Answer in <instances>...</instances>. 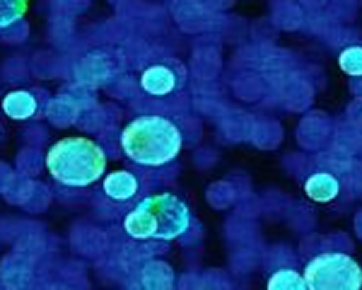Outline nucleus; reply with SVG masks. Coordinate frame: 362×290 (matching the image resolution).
<instances>
[{
	"label": "nucleus",
	"mask_w": 362,
	"mask_h": 290,
	"mask_svg": "<svg viewBox=\"0 0 362 290\" xmlns=\"http://www.w3.org/2000/svg\"><path fill=\"white\" fill-rule=\"evenodd\" d=\"M3 112L15 121H25L37 112V100H34L32 92L27 90H15L10 95H5L3 100Z\"/></svg>",
	"instance_id": "obj_8"
},
{
	"label": "nucleus",
	"mask_w": 362,
	"mask_h": 290,
	"mask_svg": "<svg viewBox=\"0 0 362 290\" xmlns=\"http://www.w3.org/2000/svg\"><path fill=\"white\" fill-rule=\"evenodd\" d=\"M309 290H358L362 288V269L348 254L326 252L305 266Z\"/></svg>",
	"instance_id": "obj_4"
},
{
	"label": "nucleus",
	"mask_w": 362,
	"mask_h": 290,
	"mask_svg": "<svg viewBox=\"0 0 362 290\" xmlns=\"http://www.w3.org/2000/svg\"><path fill=\"white\" fill-rule=\"evenodd\" d=\"M46 170L66 187H90L107 172V155L85 136H66L51 145Z\"/></svg>",
	"instance_id": "obj_3"
},
{
	"label": "nucleus",
	"mask_w": 362,
	"mask_h": 290,
	"mask_svg": "<svg viewBox=\"0 0 362 290\" xmlns=\"http://www.w3.org/2000/svg\"><path fill=\"white\" fill-rule=\"evenodd\" d=\"M104 194L114 201H128L138 194V179L131 172L121 170L104 177Z\"/></svg>",
	"instance_id": "obj_7"
},
{
	"label": "nucleus",
	"mask_w": 362,
	"mask_h": 290,
	"mask_svg": "<svg viewBox=\"0 0 362 290\" xmlns=\"http://www.w3.org/2000/svg\"><path fill=\"white\" fill-rule=\"evenodd\" d=\"M271 290H309L307 286V281H305V276L302 274H297V271L293 269H280L276 271L271 278H268V283H266Z\"/></svg>",
	"instance_id": "obj_10"
},
{
	"label": "nucleus",
	"mask_w": 362,
	"mask_h": 290,
	"mask_svg": "<svg viewBox=\"0 0 362 290\" xmlns=\"http://www.w3.org/2000/svg\"><path fill=\"white\" fill-rule=\"evenodd\" d=\"M143 286L145 288H169L172 286V269L162 261H150L143 269Z\"/></svg>",
	"instance_id": "obj_9"
},
{
	"label": "nucleus",
	"mask_w": 362,
	"mask_h": 290,
	"mask_svg": "<svg viewBox=\"0 0 362 290\" xmlns=\"http://www.w3.org/2000/svg\"><path fill=\"white\" fill-rule=\"evenodd\" d=\"M191 225L189 206L174 194L148 196L124 220V228L136 240H177Z\"/></svg>",
	"instance_id": "obj_2"
},
{
	"label": "nucleus",
	"mask_w": 362,
	"mask_h": 290,
	"mask_svg": "<svg viewBox=\"0 0 362 290\" xmlns=\"http://www.w3.org/2000/svg\"><path fill=\"white\" fill-rule=\"evenodd\" d=\"M140 85H143V90L148 92V95L165 97V95H172L181 85V78H177V73L169 66H150L148 71L143 73V78H140Z\"/></svg>",
	"instance_id": "obj_5"
},
{
	"label": "nucleus",
	"mask_w": 362,
	"mask_h": 290,
	"mask_svg": "<svg viewBox=\"0 0 362 290\" xmlns=\"http://www.w3.org/2000/svg\"><path fill=\"white\" fill-rule=\"evenodd\" d=\"M184 136L179 126L165 116H138L121 133V148L138 165L160 167L181 153Z\"/></svg>",
	"instance_id": "obj_1"
},
{
	"label": "nucleus",
	"mask_w": 362,
	"mask_h": 290,
	"mask_svg": "<svg viewBox=\"0 0 362 290\" xmlns=\"http://www.w3.org/2000/svg\"><path fill=\"white\" fill-rule=\"evenodd\" d=\"M305 194L317 203H329L341 194V184L334 174L329 172H314L305 182Z\"/></svg>",
	"instance_id": "obj_6"
},
{
	"label": "nucleus",
	"mask_w": 362,
	"mask_h": 290,
	"mask_svg": "<svg viewBox=\"0 0 362 290\" xmlns=\"http://www.w3.org/2000/svg\"><path fill=\"white\" fill-rule=\"evenodd\" d=\"M29 0H0V27H10L27 15Z\"/></svg>",
	"instance_id": "obj_12"
},
{
	"label": "nucleus",
	"mask_w": 362,
	"mask_h": 290,
	"mask_svg": "<svg viewBox=\"0 0 362 290\" xmlns=\"http://www.w3.org/2000/svg\"><path fill=\"white\" fill-rule=\"evenodd\" d=\"M338 66L350 78H362V46H348L338 56Z\"/></svg>",
	"instance_id": "obj_11"
}]
</instances>
